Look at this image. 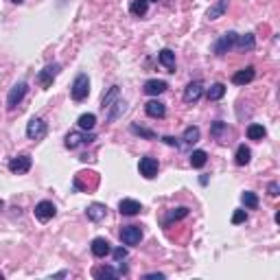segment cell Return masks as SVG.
I'll return each instance as SVG.
<instances>
[{"mask_svg":"<svg viewBox=\"0 0 280 280\" xmlns=\"http://www.w3.org/2000/svg\"><path fill=\"white\" fill-rule=\"evenodd\" d=\"M162 140H164L166 144H171V147H177V140H175L173 136H164V138H162Z\"/></svg>","mask_w":280,"mask_h":280,"instance_id":"74e56055","label":"cell"},{"mask_svg":"<svg viewBox=\"0 0 280 280\" xmlns=\"http://www.w3.org/2000/svg\"><path fill=\"white\" fill-rule=\"evenodd\" d=\"M245 219H247L245 210H234V214H232V223H234V226H239V223H243Z\"/></svg>","mask_w":280,"mask_h":280,"instance_id":"836d02e7","label":"cell"},{"mask_svg":"<svg viewBox=\"0 0 280 280\" xmlns=\"http://www.w3.org/2000/svg\"><path fill=\"white\" fill-rule=\"evenodd\" d=\"M112 254H114V260H116V263H120V260L127 258V250H125V247H116Z\"/></svg>","mask_w":280,"mask_h":280,"instance_id":"e575fe53","label":"cell"},{"mask_svg":"<svg viewBox=\"0 0 280 280\" xmlns=\"http://www.w3.org/2000/svg\"><path fill=\"white\" fill-rule=\"evenodd\" d=\"M46 134H48V125H46L42 118L29 120V125H26V136H29V140H42Z\"/></svg>","mask_w":280,"mask_h":280,"instance_id":"277c9868","label":"cell"},{"mask_svg":"<svg viewBox=\"0 0 280 280\" xmlns=\"http://www.w3.org/2000/svg\"><path fill=\"white\" fill-rule=\"evenodd\" d=\"M88 94H90V79H88V74H77V79L72 81V88H70V96H72V101H86Z\"/></svg>","mask_w":280,"mask_h":280,"instance_id":"6da1fadb","label":"cell"},{"mask_svg":"<svg viewBox=\"0 0 280 280\" xmlns=\"http://www.w3.org/2000/svg\"><path fill=\"white\" fill-rule=\"evenodd\" d=\"M55 212H57V208H55V204L53 202H40L35 206V217L40 219L42 223H46V221H50V219L55 217Z\"/></svg>","mask_w":280,"mask_h":280,"instance_id":"9c48e42d","label":"cell"},{"mask_svg":"<svg viewBox=\"0 0 280 280\" xmlns=\"http://www.w3.org/2000/svg\"><path fill=\"white\" fill-rule=\"evenodd\" d=\"M138 171L142 177H147V180H153V177L158 175V160L156 158H140V164H138Z\"/></svg>","mask_w":280,"mask_h":280,"instance_id":"52a82bcc","label":"cell"},{"mask_svg":"<svg viewBox=\"0 0 280 280\" xmlns=\"http://www.w3.org/2000/svg\"><path fill=\"white\" fill-rule=\"evenodd\" d=\"M226 9H228V0H217V4H212V7L208 9L206 18L208 20H219V18L226 13Z\"/></svg>","mask_w":280,"mask_h":280,"instance_id":"44dd1931","label":"cell"},{"mask_svg":"<svg viewBox=\"0 0 280 280\" xmlns=\"http://www.w3.org/2000/svg\"><path fill=\"white\" fill-rule=\"evenodd\" d=\"M234 46L239 50H254V46H256V40H254V35L252 33H245V35H236V42H234Z\"/></svg>","mask_w":280,"mask_h":280,"instance_id":"ffe728a7","label":"cell"},{"mask_svg":"<svg viewBox=\"0 0 280 280\" xmlns=\"http://www.w3.org/2000/svg\"><path fill=\"white\" fill-rule=\"evenodd\" d=\"M166 81H162V79H149L147 83H144V94H149V96H158V94H162V92L166 90Z\"/></svg>","mask_w":280,"mask_h":280,"instance_id":"4fadbf2b","label":"cell"},{"mask_svg":"<svg viewBox=\"0 0 280 280\" xmlns=\"http://www.w3.org/2000/svg\"><path fill=\"white\" fill-rule=\"evenodd\" d=\"M144 112H147V116H151V118H164L166 116V107H164V103H160V101H149V103L144 105Z\"/></svg>","mask_w":280,"mask_h":280,"instance_id":"2e32d148","label":"cell"},{"mask_svg":"<svg viewBox=\"0 0 280 280\" xmlns=\"http://www.w3.org/2000/svg\"><path fill=\"white\" fill-rule=\"evenodd\" d=\"M92 140H96L94 134H79V132H70L66 136V147L68 149H77L79 144H90Z\"/></svg>","mask_w":280,"mask_h":280,"instance_id":"30bf717a","label":"cell"},{"mask_svg":"<svg viewBox=\"0 0 280 280\" xmlns=\"http://www.w3.org/2000/svg\"><path fill=\"white\" fill-rule=\"evenodd\" d=\"M223 129H226V125H223L221 120H217V123L212 125V129H210V134H212V136H219V134H221Z\"/></svg>","mask_w":280,"mask_h":280,"instance_id":"d590c367","label":"cell"},{"mask_svg":"<svg viewBox=\"0 0 280 280\" xmlns=\"http://www.w3.org/2000/svg\"><path fill=\"white\" fill-rule=\"evenodd\" d=\"M206 162H208V153H206V151L197 149V151L190 153V166H193V169H202Z\"/></svg>","mask_w":280,"mask_h":280,"instance_id":"603a6c76","label":"cell"},{"mask_svg":"<svg viewBox=\"0 0 280 280\" xmlns=\"http://www.w3.org/2000/svg\"><path fill=\"white\" fill-rule=\"evenodd\" d=\"M118 96H120V88H118V86H112L110 90H107L105 94H103V101H101V110L107 112L112 105L116 103V101H118Z\"/></svg>","mask_w":280,"mask_h":280,"instance_id":"e0dca14e","label":"cell"},{"mask_svg":"<svg viewBox=\"0 0 280 280\" xmlns=\"http://www.w3.org/2000/svg\"><path fill=\"white\" fill-rule=\"evenodd\" d=\"M26 92H29V86H26L24 81L16 83V86L9 90V96H7V107L9 110H16V107L20 105V101L26 96Z\"/></svg>","mask_w":280,"mask_h":280,"instance_id":"7a4b0ae2","label":"cell"},{"mask_svg":"<svg viewBox=\"0 0 280 280\" xmlns=\"http://www.w3.org/2000/svg\"><path fill=\"white\" fill-rule=\"evenodd\" d=\"M129 11L136 18H142L144 13L149 11V2L147 0H132V2H129Z\"/></svg>","mask_w":280,"mask_h":280,"instance_id":"7402d4cb","label":"cell"},{"mask_svg":"<svg viewBox=\"0 0 280 280\" xmlns=\"http://www.w3.org/2000/svg\"><path fill=\"white\" fill-rule=\"evenodd\" d=\"M132 132L136 134V136H142V138H147V140H156V132H151V129L142 127V125H138V123L132 125Z\"/></svg>","mask_w":280,"mask_h":280,"instance_id":"f546056e","label":"cell"},{"mask_svg":"<svg viewBox=\"0 0 280 280\" xmlns=\"http://www.w3.org/2000/svg\"><path fill=\"white\" fill-rule=\"evenodd\" d=\"M223 94H226V86H223V83H212V86L208 88V92H206L208 101H219Z\"/></svg>","mask_w":280,"mask_h":280,"instance_id":"484cf974","label":"cell"},{"mask_svg":"<svg viewBox=\"0 0 280 280\" xmlns=\"http://www.w3.org/2000/svg\"><path fill=\"white\" fill-rule=\"evenodd\" d=\"M267 190H269V195H272V197H278V193H280V186L276 184V182H272V184L267 186Z\"/></svg>","mask_w":280,"mask_h":280,"instance_id":"8d00e7d4","label":"cell"},{"mask_svg":"<svg viewBox=\"0 0 280 280\" xmlns=\"http://www.w3.org/2000/svg\"><path fill=\"white\" fill-rule=\"evenodd\" d=\"M147 2H158V0H147Z\"/></svg>","mask_w":280,"mask_h":280,"instance_id":"60d3db41","label":"cell"},{"mask_svg":"<svg viewBox=\"0 0 280 280\" xmlns=\"http://www.w3.org/2000/svg\"><path fill=\"white\" fill-rule=\"evenodd\" d=\"M144 278H147V280H151V278H164V274H147Z\"/></svg>","mask_w":280,"mask_h":280,"instance_id":"f35d334b","label":"cell"},{"mask_svg":"<svg viewBox=\"0 0 280 280\" xmlns=\"http://www.w3.org/2000/svg\"><path fill=\"white\" fill-rule=\"evenodd\" d=\"M120 274L116 272V269H112V267H99V269H94V278H118Z\"/></svg>","mask_w":280,"mask_h":280,"instance_id":"1f68e13d","label":"cell"},{"mask_svg":"<svg viewBox=\"0 0 280 280\" xmlns=\"http://www.w3.org/2000/svg\"><path fill=\"white\" fill-rule=\"evenodd\" d=\"M90 250H92V254H94L96 258H105V256L112 252V247H110V241H107V239H101V236H99V239L92 241Z\"/></svg>","mask_w":280,"mask_h":280,"instance_id":"5bb4252c","label":"cell"},{"mask_svg":"<svg viewBox=\"0 0 280 280\" xmlns=\"http://www.w3.org/2000/svg\"><path fill=\"white\" fill-rule=\"evenodd\" d=\"M250 158H252V151L245 147V144H241V147L236 149V158H234V160H236V164H239V166L250 164Z\"/></svg>","mask_w":280,"mask_h":280,"instance_id":"f1b7e54d","label":"cell"},{"mask_svg":"<svg viewBox=\"0 0 280 280\" xmlns=\"http://www.w3.org/2000/svg\"><path fill=\"white\" fill-rule=\"evenodd\" d=\"M241 202H243L245 208H250V210L258 208V197H256V193H250V190L241 195Z\"/></svg>","mask_w":280,"mask_h":280,"instance_id":"4dcf8cb0","label":"cell"},{"mask_svg":"<svg viewBox=\"0 0 280 280\" xmlns=\"http://www.w3.org/2000/svg\"><path fill=\"white\" fill-rule=\"evenodd\" d=\"M59 70H62L59 64H48L44 70H40V74H37V83H40L42 88H50L53 86V79L59 74Z\"/></svg>","mask_w":280,"mask_h":280,"instance_id":"5b68a950","label":"cell"},{"mask_svg":"<svg viewBox=\"0 0 280 280\" xmlns=\"http://www.w3.org/2000/svg\"><path fill=\"white\" fill-rule=\"evenodd\" d=\"M125 110H127V103H125V101H116V103L107 110V112H110V114H107V120H110V123H114V120L118 118Z\"/></svg>","mask_w":280,"mask_h":280,"instance_id":"4316f807","label":"cell"},{"mask_svg":"<svg viewBox=\"0 0 280 280\" xmlns=\"http://www.w3.org/2000/svg\"><path fill=\"white\" fill-rule=\"evenodd\" d=\"M234 42H236V33L234 31H228L214 42V55H226L230 48H234Z\"/></svg>","mask_w":280,"mask_h":280,"instance_id":"8992f818","label":"cell"},{"mask_svg":"<svg viewBox=\"0 0 280 280\" xmlns=\"http://www.w3.org/2000/svg\"><path fill=\"white\" fill-rule=\"evenodd\" d=\"M199 140V127H186L184 132V142L186 144H195Z\"/></svg>","mask_w":280,"mask_h":280,"instance_id":"d6a6232c","label":"cell"},{"mask_svg":"<svg viewBox=\"0 0 280 280\" xmlns=\"http://www.w3.org/2000/svg\"><path fill=\"white\" fill-rule=\"evenodd\" d=\"M254 77H256L254 66H247V68L232 74V83H236V86H247L250 81H254Z\"/></svg>","mask_w":280,"mask_h":280,"instance_id":"7c38bea8","label":"cell"},{"mask_svg":"<svg viewBox=\"0 0 280 280\" xmlns=\"http://www.w3.org/2000/svg\"><path fill=\"white\" fill-rule=\"evenodd\" d=\"M265 127L263 125H258V123H252L250 127H247V138L250 140H263L265 138Z\"/></svg>","mask_w":280,"mask_h":280,"instance_id":"83f0119b","label":"cell"},{"mask_svg":"<svg viewBox=\"0 0 280 280\" xmlns=\"http://www.w3.org/2000/svg\"><path fill=\"white\" fill-rule=\"evenodd\" d=\"M158 62L169 70V72H175V53H173V50L162 48L160 53H158Z\"/></svg>","mask_w":280,"mask_h":280,"instance_id":"9a60e30c","label":"cell"},{"mask_svg":"<svg viewBox=\"0 0 280 280\" xmlns=\"http://www.w3.org/2000/svg\"><path fill=\"white\" fill-rule=\"evenodd\" d=\"M118 210H120V214L134 217V214H138L140 210H142V206H140V202H136V199H123V202L118 204Z\"/></svg>","mask_w":280,"mask_h":280,"instance_id":"ac0fdd59","label":"cell"},{"mask_svg":"<svg viewBox=\"0 0 280 280\" xmlns=\"http://www.w3.org/2000/svg\"><path fill=\"white\" fill-rule=\"evenodd\" d=\"M204 94V83L202 81H190L184 90V101L186 103H197Z\"/></svg>","mask_w":280,"mask_h":280,"instance_id":"8fae6325","label":"cell"},{"mask_svg":"<svg viewBox=\"0 0 280 280\" xmlns=\"http://www.w3.org/2000/svg\"><path fill=\"white\" fill-rule=\"evenodd\" d=\"M184 217H188V208H186V206H180V208H173V210H171L162 223H164V226H169L171 221H180V219H184Z\"/></svg>","mask_w":280,"mask_h":280,"instance_id":"cb8c5ba5","label":"cell"},{"mask_svg":"<svg viewBox=\"0 0 280 280\" xmlns=\"http://www.w3.org/2000/svg\"><path fill=\"white\" fill-rule=\"evenodd\" d=\"M86 214H88L90 221H103L105 214H107V208H105V204H90L86 210Z\"/></svg>","mask_w":280,"mask_h":280,"instance_id":"d6986e66","label":"cell"},{"mask_svg":"<svg viewBox=\"0 0 280 280\" xmlns=\"http://www.w3.org/2000/svg\"><path fill=\"white\" fill-rule=\"evenodd\" d=\"M77 125L83 129V132H90V129H94V125H96V116L94 114H81L77 120Z\"/></svg>","mask_w":280,"mask_h":280,"instance_id":"d4e9b609","label":"cell"},{"mask_svg":"<svg viewBox=\"0 0 280 280\" xmlns=\"http://www.w3.org/2000/svg\"><path fill=\"white\" fill-rule=\"evenodd\" d=\"M120 241L125 245H138L142 241V228L140 226H123L120 228Z\"/></svg>","mask_w":280,"mask_h":280,"instance_id":"3957f363","label":"cell"},{"mask_svg":"<svg viewBox=\"0 0 280 280\" xmlns=\"http://www.w3.org/2000/svg\"><path fill=\"white\" fill-rule=\"evenodd\" d=\"M11 2H16V4H22V2H24V0H11Z\"/></svg>","mask_w":280,"mask_h":280,"instance_id":"ab89813d","label":"cell"},{"mask_svg":"<svg viewBox=\"0 0 280 280\" xmlns=\"http://www.w3.org/2000/svg\"><path fill=\"white\" fill-rule=\"evenodd\" d=\"M31 169V156L22 153V156H16L11 162H9V171L16 175H22V173H29Z\"/></svg>","mask_w":280,"mask_h":280,"instance_id":"ba28073f","label":"cell"}]
</instances>
